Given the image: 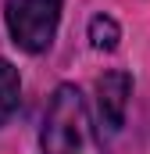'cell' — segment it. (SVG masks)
Masks as SVG:
<instances>
[{
	"mask_svg": "<svg viewBox=\"0 0 150 154\" xmlns=\"http://www.w3.org/2000/svg\"><path fill=\"white\" fill-rule=\"evenodd\" d=\"M89 39H93L97 50H114L118 39H122V29H118V22H114L111 14H97L89 22Z\"/></svg>",
	"mask_w": 150,
	"mask_h": 154,
	"instance_id": "5b68a950",
	"label": "cell"
},
{
	"mask_svg": "<svg viewBox=\"0 0 150 154\" xmlns=\"http://www.w3.org/2000/svg\"><path fill=\"white\" fill-rule=\"evenodd\" d=\"M43 154H100L97 129L82 93L75 86H57L43 118Z\"/></svg>",
	"mask_w": 150,
	"mask_h": 154,
	"instance_id": "6da1fadb",
	"label": "cell"
},
{
	"mask_svg": "<svg viewBox=\"0 0 150 154\" xmlns=\"http://www.w3.org/2000/svg\"><path fill=\"white\" fill-rule=\"evenodd\" d=\"M129 93H132V79L125 72H104L97 79V97H100V115L104 125L118 133L125 125V108H129Z\"/></svg>",
	"mask_w": 150,
	"mask_h": 154,
	"instance_id": "3957f363",
	"label": "cell"
},
{
	"mask_svg": "<svg viewBox=\"0 0 150 154\" xmlns=\"http://www.w3.org/2000/svg\"><path fill=\"white\" fill-rule=\"evenodd\" d=\"M18 97H22V79H18V68L11 61L0 57V125L18 111Z\"/></svg>",
	"mask_w": 150,
	"mask_h": 154,
	"instance_id": "277c9868",
	"label": "cell"
},
{
	"mask_svg": "<svg viewBox=\"0 0 150 154\" xmlns=\"http://www.w3.org/2000/svg\"><path fill=\"white\" fill-rule=\"evenodd\" d=\"M4 18L11 39L29 50V54H43L61 22V0H7L4 4Z\"/></svg>",
	"mask_w": 150,
	"mask_h": 154,
	"instance_id": "7a4b0ae2",
	"label": "cell"
}]
</instances>
